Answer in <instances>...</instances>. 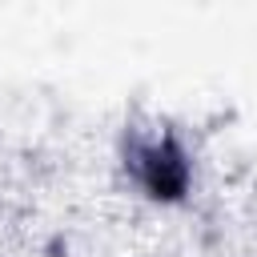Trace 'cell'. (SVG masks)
I'll use <instances>...</instances> for the list:
<instances>
[{
	"label": "cell",
	"mask_w": 257,
	"mask_h": 257,
	"mask_svg": "<svg viewBox=\"0 0 257 257\" xmlns=\"http://www.w3.org/2000/svg\"><path fill=\"white\" fill-rule=\"evenodd\" d=\"M137 157H141V169H153V173H149V185H153L157 193H177V189H181L185 165H181V157H177L169 145H149V149H141Z\"/></svg>",
	"instance_id": "6da1fadb"
}]
</instances>
